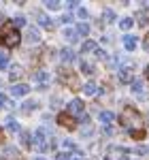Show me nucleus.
Returning a JSON list of instances; mask_svg holds the SVG:
<instances>
[{
  "instance_id": "obj_1",
  "label": "nucleus",
  "mask_w": 149,
  "mask_h": 160,
  "mask_svg": "<svg viewBox=\"0 0 149 160\" xmlns=\"http://www.w3.org/2000/svg\"><path fill=\"white\" fill-rule=\"evenodd\" d=\"M19 41H22V34H19V30H17L11 22H4V24L0 26V45H4V47H15Z\"/></svg>"
},
{
  "instance_id": "obj_2",
  "label": "nucleus",
  "mask_w": 149,
  "mask_h": 160,
  "mask_svg": "<svg viewBox=\"0 0 149 160\" xmlns=\"http://www.w3.org/2000/svg\"><path fill=\"white\" fill-rule=\"evenodd\" d=\"M32 148H36L38 152H47L49 149V132L45 128H36L32 135Z\"/></svg>"
},
{
  "instance_id": "obj_3",
  "label": "nucleus",
  "mask_w": 149,
  "mask_h": 160,
  "mask_svg": "<svg viewBox=\"0 0 149 160\" xmlns=\"http://www.w3.org/2000/svg\"><path fill=\"white\" fill-rule=\"evenodd\" d=\"M122 62V66H117V79L122 81V83H130L132 79H134V71H132V64L126 60H117Z\"/></svg>"
},
{
  "instance_id": "obj_4",
  "label": "nucleus",
  "mask_w": 149,
  "mask_h": 160,
  "mask_svg": "<svg viewBox=\"0 0 149 160\" xmlns=\"http://www.w3.org/2000/svg\"><path fill=\"white\" fill-rule=\"evenodd\" d=\"M83 113H85V111H83V100L73 98L70 102H68V105H66V115H70L73 120H74V118L79 120V118H81Z\"/></svg>"
},
{
  "instance_id": "obj_5",
  "label": "nucleus",
  "mask_w": 149,
  "mask_h": 160,
  "mask_svg": "<svg viewBox=\"0 0 149 160\" xmlns=\"http://www.w3.org/2000/svg\"><path fill=\"white\" fill-rule=\"evenodd\" d=\"M26 43H30V45H36V43H41V30H38L36 26H28V30H26Z\"/></svg>"
},
{
  "instance_id": "obj_6",
  "label": "nucleus",
  "mask_w": 149,
  "mask_h": 160,
  "mask_svg": "<svg viewBox=\"0 0 149 160\" xmlns=\"http://www.w3.org/2000/svg\"><path fill=\"white\" fill-rule=\"evenodd\" d=\"M30 92V86L28 83H13V88H11V96H26Z\"/></svg>"
},
{
  "instance_id": "obj_7",
  "label": "nucleus",
  "mask_w": 149,
  "mask_h": 160,
  "mask_svg": "<svg viewBox=\"0 0 149 160\" xmlns=\"http://www.w3.org/2000/svg\"><path fill=\"white\" fill-rule=\"evenodd\" d=\"M98 122L102 124V126H111V124L115 122V113H113V111H100Z\"/></svg>"
},
{
  "instance_id": "obj_8",
  "label": "nucleus",
  "mask_w": 149,
  "mask_h": 160,
  "mask_svg": "<svg viewBox=\"0 0 149 160\" xmlns=\"http://www.w3.org/2000/svg\"><path fill=\"white\" fill-rule=\"evenodd\" d=\"M124 154H130V149H126L122 148V145H113V148H109V158H117V160H122L124 158Z\"/></svg>"
},
{
  "instance_id": "obj_9",
  "label": "nucleus",
  "mask_w": 149,
  "mask_h": 160,
  "mask_svg": "<svg viewBox=\"0 0 149 160\" xmlns=\"http://www.w3.org/2000/svg\"><path fill=\"white\" fill-rule=\"evenodd\" d=\"M62 37L66 38L68 43H77V41H79V34H77V30H74V28H70V26H66V28L62 30Z\"/></svg>"
},
{
  "instance_id": "obj_10",
  "label": "nucleus",
  "mask_w": 149,
  "mask_h": 160,
  "mask_svg": "<svg viewBox=\"0 0 149 160\" xmlns=\"http://www.w3.org/2000/svg\"><path fill=\"white\" fill-rule=\"evenodd\" d=\"M138 45V38L134 37V34H124V47L128 51H134Z\"/></svg>"
},
{
  "instance_id": "obj_11",
  "label": "nucleus",
  "mask_w": 149,
  "mask_h": 160,
  "mask_svg": "<svg viewBox=\"0 0 149 160\" xmlns=\"http://www.w3.org/2000/svg\"><path fill=\"white\" fill-rule=\"evenodd\" d=\"M60 60L66 62V64H70V62L74 60V51H73V49H68V47H64V49L60 51Z\"/></svg>"
},
{
  "instance_id": "obj_12",
  "label": "nucleus",
  "mask_w": 149,
  "mask_h": 160,
  "mask_svg": "<svg viewBox=\"0 0 149 160\" xmlns=\"http://www.w3.org/2000/svg\"><path fill=\"white\" fill-rule=\"evenodd\" d=\"M4 126H7L9 132H19V130H22V128H19V122H17L13 115H11V118H7V124H4Z\"/></svg>"
},
{
  "instance_id": "obj_13",
  "label": "nucleus",
  "mask_w": 149,
  "mask_h": 160,
  "mask_svg": "<svg viewBox=\"0 0 149 160\" xmlns=\"http://www.w3.org/2000/svg\"><path fill=\"white\" fill-rule=\"evenodd\" d=\"M79 66H81V73H83V75H94V73H96V66H94L92 62H87V60H81Z\"/></svg>"
},
{
  "instance_id": "obj_14",
  "label": "nucleus",
  "mask_w": 149,
  "mask_h": 160,
  "mask_svg": "<svg viewBox=\"0 0 149 160\" xmlns=\"http://www.w3.org/2000/svg\"><path fill=\"white\" fill-rule=\"evenodd\" d=\"M38 24L43 26V28H53V19H51L49 15H45V13H38Z\"/></svg>"
},
{
  "instance_id": "obj_15",
  "label": "nucleus",
  "mask_w": 149,
  "mask_h": 160,
  "mask_svg": "<svg viewBox=\"0 0 149 160\" xmlns=\"http://www.w3.org/2000/svg\"><path fill=\"white\" fill-rule=\"evenodd\" d=\"M83 94H87V96H96V94H98V86H96L94 81H87L85 86H83Z\"/></svg>"
},
{
  "instance_id": "obj_16",
  "label": "nucleus",
  "mask_w": 149,
  "mask_h": 160,
  "mask_svg": "<svg viewBox=\"0 0 149 160\" xmlns=\"http://www.w3.org/2000/svg\"><path fill=\"white\" fill-rule=\"evenodd\" d=\"M137 19L141 26H147L149 24V9H141V11L137 13Z\"/></svg>"
},
{
  "instance_id": "obj_17",
  "label": "nucleus",
  "mask_w": 149,
  "mask_h": 160,
  "mask_svg": "<svg viewBox=\"0 0 149 160\" xmlns=\"http://www.w3.org/2000/svg\"><path fill=\"white\" fill-rule=\"evenodd\" d=\"M74 30H77L79 37H87V34H89V24H87V22H79Z\"/></svg>"
},
{
  "instance_id": "obj_18",
  "label": "nucleus",
  "mask_w": 149,
  "mask_h": 160,
  "mask_svg": "<svg viewBox=\"0 0 149 160\" xmlns=\"http://www.w3.org/2000/svg\"><path fill=\"white\" fill-rule=\"evenodd\" d=\"M98 49V45H96V41H85L83 45H81V53H92V51Z\"/></svg>"
},
{
  "instance_id": "obj_19",
  "label": "nucleus",
  "mask_w": 149,
  "mask_h": 160,
  "mask_svg": "<svg viewBox=\"0 0 149 160\" xmlns=\"http://www.w3.org/2000/svg\"><path fill=\"white\" fill-rule=\"evenodd\" d=\"M45 9H49V11H60V9H62V2H60V0H45Z\"/></svg>"
},
{
  "instance_id": "obj_20",
  "label": "nucleus",
  "mask_w": 149,
  "mask_h": 160,
  "mask_svg": "<svg viewBox=\"0 0 149 160\" xmlns=\"http://www.w3.org/2000/svg\"><path fill=\"white\" fill-rule=\"evenodd\" d=\"M9 77H11V81L15 83L19 77H22V66H17V64H13L11 66V73H9Z\"/></svg>"
},
{
  "instance_id": "obj_21",
  "label": "nucleus",
  "mask_w": 149,
  "mask_h": 160,
  "mask_svg": "<svg viewBox=\"0 0 149 160\" xmlns=\"http://www.w3.org/2000/svg\"><path fill=\"white\" fill-rule=\"evenodd\" d=\"M130 86H132V92H134V94H143V81H141V79H132Z\"/></svg>"
},
{
  "instance_id": "obj_22",
  "label": "nucleus",
  "mask_w": 149,
  "mask_h": 160,
  "mask_svg": "<svg viewBox=\"0 0 149 160\" xmlns=\"http://www.w3.org/2000/svg\"><path fill=\"white\" fill-rule=\"evenodd\" d=\"M134 26V19H130V17H124V19H119V28L122 30H130Z\"/></svg>"
},
{
  "instance_id": "obj_23",
  "label": "nucleus",
  "mask_w": 149,
  "mask_h": 160,
  "mask_svg": "<svg viewBox=\"0 0 149 160\" xmlns=\"http://www.w3.org/2000/svg\"><path fill=\"white\" fill-rule=\"evenodd\" d=\"M102 19H104V24H111V22H115V13H113L111 9H104V13H102Z\"/></svg>"
},
{
  "instance_id": "obj_24",
  "label": "nucleus",
  "mask_w": 149,
  "mask_h": 160,
  "mask_svg": "<svg viewBox=\"0 0 149 160\" xmlns=\"http://www.w3.org/2000/svg\"><path fill=\"white\" fill-rule=\"evenodd\" d=\"M36 109V102H34V100H26L24 105H22V111H24V113H30V111H34Z\"/></svg>"
},
{
  "instance_id": "obj_25",
  "label": "nucleus",
  "mask_w": 149,
  "mask_h": 160,
  "mask_svg": "<svg viewBox=\"0 0 149 160\" xmlns=\"http://www.w3.org/2000/svg\"><path fill=\"white\" fill-rule=\"evenodd\" d=\"M58 124H62V126H73V118L66 115V113H62V115L58 118Z\"/></svg>"
},
{
  "instance_id": "obj_26",
  "label": "nucleus",
  "mask_w": 149,
  "mask_h": 160,
  "mask_svg": "<svg viewBox=\"0 0 149 160\" xmlns=\"http://www.w3.org/2000/svg\"><path fill=\"white\" fill-rule=\"evenodd\" d=\"M77 17H79L81 22H85L87 17H89V13H87V9H85V7H77Z\"/></svg>"
},
{
  "instance_id": "obj_27",
  "label": "nucleus",
  "mask_w": 149,
  "mask_h": 160,
  "mask_svg": "<svg viewBox=\"0 0 149 160\" xmlns=\"http://www.w3.org/2000/svg\"><path fill=\"white\" fill-rule=\"evenodd\" d=\"M22 132V143H24L26 148H32V139H30V132H26V130H19Z\"/></svg>"
},
{
  "instance_id": "obj_28",
  "label": "nucleus",
  "mask_w": 149,
  "mask_h": 160,
  "mask_svg": "<svg viewBox=\"0 0 149 160\" xmlns=\"http://www.w3.org/2000/svg\"><path fill=\"white\" fill-rule=\"evenodd\" d=\"M60 22L64 24V28H66V26H70V24H73V15H68V13H66V15L60 17Z\"/></svg>"
},
{
  "instance_id": "obj_29",
  "label": "nucleus",
  "mask_w": 149,
  "mask_h": 160,
  "mask_svg": "<svg viewBox=\"0 0 149 160\" xmlns=\"http://www.w3.org/2000/svg\"><path fill=\"white\" fill-rule=\"evenodd\" d=\"M11 24L15 26V28H22V26H26V19L24 17H15V19H11Z\"/></svg>"
},
{
  "instance_id": "obj_30",
  "label": "nucleus",
  "mask_w": 149,
  "mask_h": 160,
  "mask_svg": "<svg viewBox=\"0 0 149 160\" xmlns=\"http://www.w3.org/2000/svg\"><path fill=\"white\" fill-rule=\"evenodd\" d=\"M55 160H70V152H58Z\"/></svg>"
},
{
  "instance_id": "obj_31",
  "label": "nucleus",
  "mask_w": 149,
  "mask_h": 160,
  "mask_svg": "<svg viewBox=\"0 0 149 160\" xmlns=\"http://www.w3.org/2000/svg\"><path fill=\"white\" fill-rule=\"evenodd\" d=\"M62 148L64 149H77V145H74L70 139H64V141H62Z\"/></svg>"
},
{
  "instance_id": "obj_32",
  "label": "nucleus",
  "mask_w": 149,
  "mask_h": 160,
  "mask_svg": "<svg viewBox=\"0 0 149 160\" xmlns=\"http://www.w3.org/2000/svg\"><path fill=\"white\" fill-rule=\"evenodd\" d=\"M7 66H9V58H7V56L2 53V56H0V71H4Z\"/></svg>"
},
{
  "instance_id": "obj_33",
  "label": "nucleus",
  "mask_w": 149,
  "mask_h": 160,
  "mask_svg": "<svg viewBox=\"0 0 149 160\" xmlns=\"http://www.w3.org/2000/svg\"><path fill=\"white\" fill-rule=\"evenodd\" d=\"M96 56H98L100 60H107V62H109V56H107V51H104V49H96Z\"/></svg>"
},
{
  "instance_id": "obj_34",
  "label": "nucleus",
  "mask_w": 149,
  "mask_h": 160,
  "mask_svg": "<svg viewBox=\"0 0 149 160\" xmlns=\"http://www.w3.org/2000/svg\"><path fill=\"white\" fill-rule=\"evenodd\" d=\"M4 152H7V154H9L11 158H15V156H17V149H13L11 145H9V148H4Z\"/></svg>"
},
{
  "instance_id": "obj_35",
  "label": "nucleus",
  "mask_w": 149,
  "mask_h": 160,
  "mask_svg": "<svg viewBox=\"0 0 149 160\" xmlns=\"http://www.w3.org/2000/svg\"><path fill=\"white\" fill-rule=\"evenodd\" d=\"M66 7H68V9H77L79 2H77V0H70V2H66Z\"/></svg>"
},
{
  "instance_id": "obj_36",
  "label": "nucleus",
  "mask_w": 149,
  "mask_h": 160,
  "mask_svg": "<svg viewBox=\"0 0 149 160\" xmlns=\"http://www.w3.org/2000/svg\"><path fill=\"white\" fill-rule=\"evenodd\" d=\"M7 96H4V94H0V109H4V105H7Z\"/></svg>"
},
{
  "instance_id": "obj_37",
  "label": "nucleus",
  "mask_w": 149,
  "mask_h": 160,
  "mask_svg": "<svg viewBox=\"0 0 149 160\" xmlns=\"http://www.w3.org/2000/svg\"><path fill=\"white\" fill-rule=\"evenodd\" d=\"M143 47H145V51H147V53H149V38H147V41H145V43H143Z\"/></svg>"
},
{
  "instance_id": "obj_38",
  "label": "nucleus",
  "mask_w": 149,
  "mask_h": 160,
  "mask_svg": "<svg viewBox=\"0 0 149 160\" xmlns=\"http://www.w3.org/2000/svg\"><path fill=\"white\" fill-rule=\"evenodd\" d=\"M145 75H147V79H149V64H147V68H145Z\"/></svg>"
},
{
  "instance_id": "obj_39",
  "label": "nucleus",
  "mask_w": 149,
  "mask_h": 160,
  "mask_svg": "<svg viewBox=\"0 0 149 160\" xmlns=\"http://www.w3.org/2000/svg\"><path fill=\"white\" fill-rule=\"evenodd\" d=\"M122 160H134V158H122Z\"/></svg>"
},
{
  "instance_id": "obj_40",
  "label": "nucleus",
  "mask_w": 149,
  "mask_h": 160,
  "mask_svg": "<svg viewBox=\"0 0 149 160\" xmlns=\"http://www.w3.org/2000/svg\"><path fill=\"white\" fill-rule=\"evenodd\" d=\"M0 22H2V13H0Z\"/></svg>"
},
{
  "instance_id": "obj_41",
  "label": "nucleus",
  "mask_w": 149,
  "mask_h": 160,
  "mask_svg": "<svg viewBox=\"0 0 149 160\" xmlns=\"http://www.w3.org/2000/svg\"><path fill=\"white\" fill-rule=\"evenodd\" d=\"M74 160H83V158H74Z\"/></svg>"
}]
</instances>
